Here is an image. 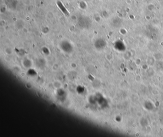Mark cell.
Returning <instances> with one entry per match:
<instances>
[{
    "label": "cell",
    "instance_id": "6da1fadb",
    "mask_svg": "<svg viewBox=\"0 0 163 137\" xmlns=\"http://www.w3.org/2000/svg\"><path fill=\"white\" fill-rule=\"evenodd\" d=\"M61 48L63 51L66 52H70L72 51V47L69 43L67 41L63 42L61 44Z\"/></svg>",
    "mask_w": 163,
    "mask_h": 137
},
{
    "label": "cell",
    "instance_id": "7a4b0ae2",
    "mask_svg": "<svg viewBox=\"0 0 163 137\" xmlns=\"http://www.w3.org/2000/svg\"><path fill=\"white\" fill-rule=\"evenodd\" d=\"M105 43L103 40H97L95 42V47L98 48H101L105 46Z\"/></svg>",
    "mask_w": 163,
    "mask_h": 137
}]
</instances>
